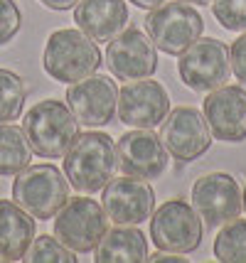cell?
Listing matches in <instances>:
<instances>
[{
	"label": "cell",
	"mask_w": 246,
	"mask_h": 263,
	"mask_svg": "<svg viewBox=\"0 0 246 263\" xmlns=\"http://www.w3.org/2000/svg\"><path fill=\"white\" fill-rule=\"evenodd\" d=\"M116 170V145L101 130L79 133L64 153V175L71 187L84 195L101 192Z\"/></svg>",
	"instance_id": "6da1fadb"
},
{
	"label": "cell",
	"mask_w": 246,
	"mask_h": 263,
	"mask_svg": "<svg viewBox=\"0 0 246 263\" xmlns=\"http://www.w3.org/2000/svg\"><path fill=\"white\" fill-rule=\"evenodd\" d=\"M23 130L35 155L57 160V158H64V153L77 140L79 121L74 118L67 103L57 99H45L25 114Z\"/></svg>",
	"instance_id": "7a4b0ae2"
},
{
	"label": "cell",
	"mask_w": 246,
	"mask_h": 263,
	"mask_svg": "<svg viewBox=\"0 0 246 263\" xmlns=\"http://www.w3.org/2000/svg\"><path fill=\"white\" fill-rule=\"evenodd\" d=\"M42 67L54 81L74 84L86 79L101 67V52L96 42L82 30H57L49 34Z\"/></svg>",
	"instance_id": "3957f363"
},
{
	"label": "cell",
	"mask_w": 246,
	"mask_h": 263,
	"mask_svg": "<svg viewBox=\"0 0 246 263\" xmlns=\"http://www.w3.org/2000/svg\"><path fill=\"white\" fill-rule=\"evenodd\" d=\"M69 199V180L54 165H27L12 182V202L35 219H52Z\"/></svg>",
	"instance_id": "277c9868"
},
{
	"label": "cell",
	"mask_w": 246,
	"mask_h": 263,
	"mask_svg": "<svg viewBox=\"0 0 246 263\" xmlns=\"http://www.w3.org/2000/svg\"><path fill=\"white\" fill-rule=\"evenodd\" d=\"M204 23L190 3H163L155 10H148L145 17V32L153 45L170 57H180L192 42L202 37Z\"/></svg>",
	"instance_id": "5b68a950"
},
{
	"label": "cell",
	"mask_w": 246,
	"mask_h": 263,
	"mask_svg": "<svg viewBox=\"0 0 246 263\" xmlns=\"http://www.w3.org/2000/svg\"><path fill=\"white\" fill-rule=\"evenodd\" d=\"M150 241L158 251L192 253L202 243V219L185 199H167L150 217Z\"/></svg>",
	"instance_id": "8992f818"
},
{
	"label": "cell",
	"mask_w": 246,
	"mask_h": 263,
	"mask_svg": "<svg viewBox=\"0 0 246 263\" xmlns=\"http://www.w3.org/2000/svg\"><path fill=\"white\" fill-rule=\"evenodd\" d=\"M177 71L182 84L199 93H210L214 89L224 86L232 74V62H229V47L222 40L214 37H199L197 42L180 54L177 59Z\"/></svg>",
	"instance_id": "52a82bcc"
},
{
	"label": "cell",
	"mask_w": 246,
	"mask_h": 263,
	"mask_svg": "<svg viewBox=\"0 0 246 263\" xmlns=\"http://www.w3.org/2000/svg\"><path fill=\"white\" fill-rule=\"evenodd\" d=\"M108 231V217L96 199L77 197L54 214V236L74 253H91Z\"/></svg>",
	"instance_id": "ba28073f"
},
{
	"label": "cell",
	"mask_w": 246,
	"mask_h": 263,
	"mask_svg": "<svg viewBox=\"0 0 246 263\" xmlns=\"http://www.w3.org/2000/svg\"><path fill=\"white\" fill-rule=\"evenodd\" d=\"M160 140L167 155L177 162H192L202 158L212 145V130L202 111L192 106H177L160 123Z\"/></svg>",
	"instance_id": "9c48e42d"
},
{
	"label": "cell",
	"mask_w": 246,
	"mask_h": 263,
	"mask_svg": "<svg viewBox=\"0 0 246 263\" xmlns=\"http://www.w3.org/2000/svg\"><path fill=\"white\" fill-rule=\"evenodd\" d=\"M192 206L210 229L224 227L226 221L239 217L244 209L241 187L226 172L202 175L192 184Z\"/></svg>",
	"instance_id": "30bf717a"
},
{
	"label": "cell",
	"mask_w": 246,
	"mask_h": 263,
	"mask_svg": "<svg viewBox=\"0 0 246 263\" xmlns=\"http://www.w3.org/2000/svg\"><path fill=\"white\" fill-rule=\"evenodd\" d=\"M106 67L118 81L148 79L158 69V47L138 27L121 30L106 47Z\"/></svg>",
	"instance_id": "8fae6325"
},
{
	"label": "cell",
	"mask_w": 246,
	"mask_h": 263,
	"mask_svg": "<svg viewBox=\"0 0 246 263\" xmlns=\"http://www.w3.org/2000/svg\"><path fill=\"white\" fill-rule=\"evenodd\" d=\"M167 150L153 128H133L116 140V162L123 175L138 180H158L167 170Z\"/></svg>",
	"instance_id": "7c38bea8"
},
{
	"label": "cell",
	"mask_w": 246,
	"mask_h": 263,
	"mask_svg": "<svg viewBox=\"0 0 246 263\" xmlns=\"http://www.w3.org/2000/svg\"><path fill=\"white\" fill-rule=\"evenodd\" d=\"M170 111V96L160 81L138 79L118 89L116 114L123 126L130 128H158Z\"/></svg>",
	"instance_id": "4fadbf2b"
},
{
	"label": "cell",
	"mask_w": 246,
	"mask_h": 263,
	"mask_svg": "<svg viewBox=\"0 0 246 263\" xmlns=\"http://www.w3.org/2000/svg\"><path fill=\"white\" fill-rule=\"evenodd\" d=\"M101 206H104L108 221L138 227L143 221H150L153 212H155V192L148 184V180H138L130 175L111 177L104 187Z\"/></svg>",
	"instance_id": "5bb4252c"
},
{
	"label": "cell",
	"mask_w": 246,
	"mask_h": 263,
	"mask_svg": "<svg viewBox=\"0 0 246 263\" xmlns=\"http://www.w3.org/2000/svg\"><path fill=\"white\" fill-rule=\"evenodd\" d=\"M118 103V86L111 77L91 74L86 79L69 84L67 89V106L71 108L79 126L99 128L113 121Z\"/></svg>",
	"instance_id": "9a60e30c"
},
{
	"label": "cell",
	"mask_w": 246,
	"mask_h": 263,
	"mask_svg": "<svg viewBox=\"0 0 246 263\" xmlns=\"http://www.w3.org/2000/svg\"><path fill=\"white\" fill-rule=\"evenodd\" d=\"M204 118L212 138L222 143L246 140V89L241 86H219L204 99Z\"/></svg>",
	"instance_id": "2e32d148"
},
{
	"label": "cell",
	"mask_w": 246,
	"mask_h": 263,
	"mask_svg": "<svg viewBox=\"0 0 246 263\" xmlns=\"http://www.w3.org/2000/svg\"><path fill=\"white\" fill-rule=\"evenodd\" d=\"M74 23L94 42H111L128 25V5L123 0H79Z\"/></svg>",
	"instance_id": "e0dca14e"
},
{
	"label": "cell",
	"mask_w": 246,
	"mask_h": 263,
	"mask_svg": "<svg viewBox=\"0 0 246 263\" xmlns=\"http://www.w3.org/2000/svg\"><path fill=\"white\" fill-rule=\"evenodd\" d=\"M32 241L35 217L10 199H0V261H23Z\"/></svg>",
	"instance_id": "ac0fdd59"
},
{
	"label": "cell",
	"mask_w": 246,
	"mask_h": 263,
	"mask_svg": "<svg viewBox=\"0 0 246 263\" xmlns=\"http://www.w3.org/2000/svg\"><path fill=\"white\" fill-rule=\"evenodd\" d=\"M96 263H141L148 261V239L136 224H116L94 249Z\"/></svg>",
	"instance_id": "d6986e66"
},
{
	"label": "cell",
	"mask_w": 246,
	"mask_h": 263,
	"mask_svg": "<svg viewBox=\"0 0 246 263\" xmlns=\"http://www.w3.org/2000/svg\"><path fill=\"white\" fill-rule=\"evenodd\" d=\"M32 160V148L23 128L0 123V177L23 172Z\"/></svg>",
	"instance_id": "ffe728a7"
},
{
	"label": "cell",
	"mask_w": 246,
	"mask_h": 263,
	"mask_svg": "<svg viewBox=\"0 0 246 263\" xmlns=\"http://www.w3.org/2000/svg\"><path fill=\"white\" fill-rule=\"evenodd\" d=\"M214 258L222 263H246V219H232L214 239Z\"/></svg>",
	"instance_id": "44dd1931"
},
{
	"label": "cell",
	"mask_w": 246,
	"mask_h": 263,
	"mask_svg": "<svg viewBox=\"0 0 246 263\" xmlns=\"http://www.w3.org/2000/svg\"><path fill=\"white\" fill-rule=\"evenodd\" d=\"M25 106V84L23 79L0 67V123H12L23 114Z\"/></svg>",
	"instance_id": "7402d4cb"
},
{
	"label": "cell",
	"mask_w": 246,
	"mask_h": 263,
	"mask_svg": "<svg viewBox=\"0 0 246 263\" xmlns=\"http://www.w3.org/2000/svg\"><path fill=\"white\" fill-rule=\"evenodd\" d=\"M23 261L27 263H74L77 261V253L67 249L57 236H37L32 243H30V249L27 253L23 256Z\"/></svg>",
	"instance_id": "603a6c76"
},
{
	"label": "cell",
	"mask_w": 246,
	"mask_h": 263,
	"mask_svg": "<svg viewBox=\"0 0 246 263\" xmlns=\"http://www.w3.org/2000/svg\"><path fill=\"white\" fill-rule=\"evenodd\" d=\"M217 23L229 32H246V0H212Z\"/></svg>",
	"instance_id": "cb8c5ba5"
},
{
	"label": "cell",
	"mask_w": 246,
	"mask_h": 263,
	"mask_svg": "<svg viewBox=\"0 0 246 263\" xmlns=\"http://www.w3.org/2000/svg\"><path fill=\"white\" fill-rule=\"evenodd\" d=\"M23 27V12L15 0H0V47L8 45Z\"/></svg>",
	"instance_id": "d4e9b609"
},
{
	"label": "cell",
	"mask_w": 246,
	"mask_h": 263,
	"mask_svg": "<svg viewBox=\"0 0 246 263\" xmlns=\"http://www.w3.org/2000/svg\"><path fill=\"white\" fill-rule=\"evenodd\" d=\"M229 62H232V74L246 84V34L236 37L229 47Z\"/></svg>",
	"instance_id": "484cf974"
},
{
	"label": "cell",
	"mask_w": 246,
	"mask_h": 263,
	"mask_svg": "<svg viewBox=\"0 0 246 263\" xmlns=\"http://www.w3.org/2000/svg\"><path fill=\"white\" fill-rule=\"evenodd\" d=\"M148 261L153 263H182V253H170V251H158V253H148Z\"/></svg>",
	"instance_id": "4316f807"
},
{
	"label": "cell",
	"mask_w": 246,
	"mask_h": 263,
	"mask_svg": "<svg viewBox=\"0 0 246 263\" xmlns=\"http://www.w3.org/2000/svg\"><path fill=\"white\" fill-rule=\"evenodd\" d=\"M40 3H42L45 8H49V10H59V12H62V10H71V8H74L79 0H40Z\"/></svg>",
	"instance_id": "83f0119b"
},
{
	"label": "cell",
	"mask_w": 246,
	"mask_h": 263,
	"mask_svg": "<svg viewBox=\"0 0 246 263\" xmlns=\"http://www.w3.org/2000/svg\"><path fill=\"white\" fill-rule=\"evenodd\" d=\"M136 8H141V10H155L158 5H163L165 0H130Z\"/></svg>",
	"instance_id": "f1b7e54d"
},
{
	"label": "cell",
	"mask_w": 246,
	"mask_h": 263,
	"mask_svg": "<svg viewBox=\"0 0 246 263\" xmlns=\"http://www.w3.org/2000/svg\"><path fill=\"white\" fill-rule=\"evenodd\" d=\"M185 3H190V5H210L212 0H185Z\"/></svg>",
	"instance_id": "f546056e"
},
{
	"label": "cell",
	"mask_w": 246,
	"mask_h": 263,
	"mask_svg": "<svg viewBox=\"0 0 246 263\" xmlns=\"http://www.w3.org/2000/svg\"><path fill=\"white\" fill-rule=\"evenodd\" d=\"M241 197H244V209H246V187H244V192H241Z\"/></svg>",
	"instance_id": "4dcf8cb0"
}]
</instances>
